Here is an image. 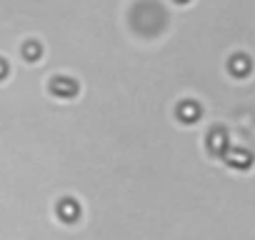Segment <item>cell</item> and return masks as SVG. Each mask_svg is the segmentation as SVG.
I'll return each mask as SVG.
<instances>
[{
  "label": "cell",
  "mask_w": 255,
  "mask_h": 240,
  "mask_svg": "<svg viewBox=\"0 0 255 240\" xmlns=\"http://www.w3.org/2000/svg\"><path fill=\"white\" fill-rule=\"evenodd\" d=\"M230 70H233L235 75H245V73L250 70V60H248L245 55H235V58L230 60Z\"/></svg>",
  "instance_id": "6da1fadb"
},
{
  "label": "cell",
  "mask_w": 255,
  "mask_h": 240,
  "mask_svg": "<svg viewBox=\"0 0 255 240\" xmlns=\"http://www.w3.org/2000/svg\"><path fill=\"white\" fill-rule=\"evenodd\" d=\"M53 90H55V93H58V90H60V93H73L75 85H73L68 78H58V83H53Z\"/></svg>",
  "instance_id": "7a4b0ae2"
},
{
  "label": "cell",
  "mask_w": 255,
  "mask_h": 240,
  "mask_svg": "<svg viewBox=\"0 0 255 240\" xmlns=\"http://www.w3.org/2000/svg\"><path fill=\"white\" fill-rule=\"evenodd\" d=\"M25 55H28V58H35V55H40V48H38V45H33V43H30V45H28V48H25Z\"/></svg>",
  "instance_id": "3957f363"
},
{
  "label": "cell",
  "mask_w": 255,
  "mask_h": 240,
  "mask_svg": "<svg viewBox=\"0 0 255 240\" xmlns=\"http://www.w3.org/2000/svg\"><path fill=\"white\" fill-rule=\"evenodd\" d=\"M5 73H8V65H5V63H3V60H0V78H3V75H5Z\"/></svg>",
  "instance_id": "277c9868"
},
{
  "label": "cell",
  "mask_w": 255,
  "mask_h": 240,
  "mask_svg": "<svg viewBox=\"0 0 255 240\" xmlns=\"http://www.w3.org/2000/svg\"><path fill=\"white\" fill-rule=\"evenodd\" d=\"M178 3H188V0H178Z\"/></svg>",
  "instance_id": "5b68a950"
}]
</instances>
